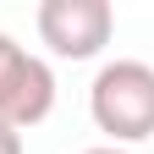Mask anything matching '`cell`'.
Returning a JSON list of instances; mask_svg holds the SVG:
<instances>
[{"instance_id":"cell-2","label":"cell","mask_w":154,"mask_h":154,"mask_svg":"<svg viewBox=\"0 0 154 154\" xmlns=\"http://www.w3.org/2000/svg\"><path fill=\"white\" fill-rule=\"evenodd\" d=\"M33 22H38V38L50 44V55L94 61L116 33V11H110V0H44Z\"/></svg>"},{"instance_id":"cell-5","label":"cell","mask_w":154,"mask_h":154,"mask_svg":"<svg viewBox=\"0 0 154 154\" xmlns=\"http://www.w3.org/2000/svg\"><path fill=\"white\" fill-rule=\"evenodd\" d=\"M0 154H22V132L0 121Z\"/></svg>"},{"instance_id":"cell-6","label":"cell","mask_w":154,"mask_h":154,"mask_svg":"<svg viewBox=\"0 0 154 154\" xmlns=\"http://www.w3.org/2000/svg\"><path fill=\"white\" fill-rule=\"evenodd\" d=\"M83 154H127V149H116V143H99V149H83Z\"/></svg>"},{"instance_id":"cell-3","label":"cell","mask_w":154,"mask_h":154,"mask_svg":"<svg viewBox=\"0 0 154 154\" xmlns=\"http://www.w3.org/2000/svg\"><path fill=\"white\" fill-rule=\"evenodd\" d=\"M50 110H55V72H50V66H44V61L33 55L0 121H6V127H17V132H28V127H38V121H44Z\"/></svg>"},{"instance_id":"cell-1","label":"cell","mask_w":154,"mask_h":154,"mask_svg":"<svg viewBox=\"0 0 154 154\" xmlns=\"http://www.w3.org/2000/svg\"><path fill=\"white\" fill-rule=\"evenodd\" d=\"M88 116L116 149L154 138V66L149 61H105L88 88Z\"/></svg>"},{"instance_id":"cell-4","label":"cell","mask_w":154,"mask_h":154,"mask_svg":"<svg viewBox=\"0 0 154 154\" xmlns=\"http://www.w3.org/2000/svg\"><path fill=\"white\" fill-rule=\"evenodd\" d=\"M28 61H33V55L17 44L11 33H0V116H6V105H11L17 83H22V72H28Z\"/></svg>"}]
</instances>
